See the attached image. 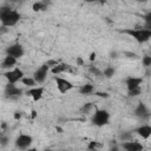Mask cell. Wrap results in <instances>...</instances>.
Segmentation results:
<instances>
[{
  "label": "cell",
  "mask_w": 151,
  "mask_h": 151,
  "mask_svg": "<svg viewBox=\"0 0 151 151\" xmlns=\"http://www.w3.org/2000/svg\"><path fill=\"white\" fill-rule=\"evenodd\" d=\"M125 55H127V58H133V59L138 58V55L136 53H131V52H125Z\"/></svg>",
  "instance_id": "29"
},
{
  "label": "cell",
  "mask_w": 151,
  "mask_h": 151,
  "mask_svg": "<svg viewBox=\"0 0 151 151\" xmlns=\"http://www.w3.org/2000/svg\"><path fill=\"white\" fill-rule=\"evenodd\" d=\"M20 118H21V112L15 111V112H14V119H15V120H19Z\"/></svg>",
  "instance_id": "30"
},
{
  "label": "cell",
  "mask_w": 151,
  "mask_h": 151,
  "mask_svg": "<svg viewBox=\"0 0 151 151\" xmlns=\"http://www.w3.org/2000/svg\"><path fill=\"white\" fill-rule=\"evenodd\" d=\"M122 149L124 151H143L144 146L142 143L137 140H127V142H122Z\"/></svg>",
  "instance_id": "10"
},
{
  "label": "cell",
  "mask_w": 151,
  "mask_h": 151,
  "mask_svg": "<svg viewBox=\"0 0 151 151\" xmlns=\"http://www.w3.org/2000/svg\"><path fill=\"white\" fill-rule=\"evenodd\" d=\"M120 140H122V142L132 140V133H131V132H123V133L120 134Z\"/></svg>",
  "instance_id": "23"
},
{
  "label": "cell",
  "mask_w": 151,
  "mask_h": 151,
  "mask_svg": "<svg viewBox=\"0 0 151 151\" xmlns=\"http://www.w3.org/2000/svg\"><path fill=\"white\" fill-rule=\"evenodd\" d=\"M142 63H143V65H144L145 67H149V66L151 65V57H150V55H144V57L142 58Z\"/></svg>",
  "instance_id": "25"
},
{
  "label": "cell",
  "mask_w": 151,
  "mask_h": 151,
  "mask_svg": "<svg viewBox=\"0 0 151 151\" xmlns=\"http://www.w3.org/2000/svg\"><path fill=\"white\" fill-rule=\"evenodd\" d=\"M110 151H120V149H119L117 145H114V146H112V147L110 149Z\"/></svg>",
  "instance_id": "34"
},
{
  "label": "cell",
  "mask_w": 151,
  "mask_h": 151,
  "mask_svg": "<svg viewBox=\"0 0 151 151\" xmlns=\"http://www.w3.org/2000/svg\"><path fill=\"white\" fill-rule=\"evenodd\" d=\"M129 96L130 97H138L139 94H142V88H136V90H131V91H127Z\"/></svg>",
  "instance_id": "26"
},
{
  "label": "cell",
  "mask_w": 151,
  "mask_h": 151,
  "mask_svg": "<svg viewBox=\"0 0 151 151\" xmlns=\"http://www.w3.org/2000/svg\"><path fill=\"white\" fill-rule=\"evenodd\" d=\"M54 80H55V84H57V88L60 93H66L68 91H71L74 85L66 78H63V77H59V76H55L54 77Z\"/></svg>",
  "instance_id": "7"
},
{
  "label": "cell",
  "mask_w": 151,
  "mask_h": 151,
  "mask_svg": "<svg viewBox=\"0 0 151 151\" xmlns=\"http://www.w3.org/2000/svg\"><path fill=\"white\" fill-rule=\"evenodd\" d=\"M8 142H9L8 137H7L5 133L0 132V145H1V146H6V145L8 144Z\"/></svg>",
  "instance_id": "24"
},
{
  "label": "cell",
  "mask_w": 151,
  "mask_h": 151,
  "mask_svg": "<svg viewBox=\"0 0 151 151\" xmlns=\"http://www.w3.org/2000/svg\"><path fill=\"white\" fill-rule=\"evenodd\" d=\"M94 96L100 97V98H109V97H110V94H109L107 92H101V91H97V92H94Z\"/></svg>",
  "instance_id": "27"
},
{
  "label": "cell",
  "mask_w": 151,
  "mask_h": 151,
  "mask_svg": "<svg viewBox=\"0 0 151 151\" xmlns=\"http://www.w3.org/2000/svg\"><path fill=\"white\" fill-rule=\"evenodd\" d=\"M21 15L18 11L11 8L7 5H4L0 7V22L2 24L4 27H13L15 26L19 20H20Z\"/></svg>",
  "instance_id": "1"
},
{
  "label": "cell",
  "mask_w": 151,
  "mask_h": 151,
  "mask_svg": "<svg viewBox=\"0 0 151 151\" xmlns=\"http://www.w3.org/2000/svg\"><path fill=\"white\" fill-rule=\"evenodd\" d=\"M100 146H101V144L98 143V142H90L88 145H87V149L90 151H97V149L100 147Z\"/></svg>",
  "instance_id": "22"
},
{
  "label": "cell",
  "mask_w": 151,
  "mask_h": 151,
  "mask_svg": "<svg viewBox=\"0 0 151 151\" xmlns=\"http://www.w3.org/2000/svg\"><path fill=\"white\" fill-rule=\"evenodd\" d=\"M17 59H14L13 57H9V55H6L4 59H2V61H1V68H4V70H7V71H9V70H12V68H14V66L17 65Z\"/></svg>",
  "instance_id": "15"
},
{
  "label": "cell",
  "mask_w": 151,
  "mask_h": 151,
  "mask_svg": "<svg viewBox=\"0 0 151 151\" xmlns=\"http://www.w3.org/2000/svg\"><path fill=\"white\" fill-rule=\"evenodd\" d=\"M96 55H97V53H96V52H92V53L90 54V60L93 61V60L96 59Z\"/></svg>",
  "instance_id": "32"
},
{
  "label": "cell",
  "mask_w": 151,
  "mask_h": 151,
  "mask_svg": "<svg viewBox=\"0 0 151 151\" xmlns=\"http://www.w3.org/2000/svg\"><path fill=\"white\" fill-rule=\"evenodd\" d=\"M32 8H33L34 12L45 11V9H47V2H46V1H37V2L33 4Z\"/></svg>",
  "instance_id": "18"
},
{
  "label": "cell",
  "mask_w": 151,
  "mask_h": 151,
  "mask_svg": "<svg viewBox=\"0 0 151 151\" xmlns=\"http://www.w3.org/2000/svg\"><path fill=\"white\" fill-rule=\"evenodd\" d=\"M4 77L6 78V80H7L8 84H17L25 76H24V72L19 67H14V68H12L9 71H6L4 73Z\"/></svg>",
  "instance_id": "4"
},
{
  "label": "cell",
  "mask_w": 151,
  "mask_h": 151,
  "mask_svg": "<svg viewBox=\"0 0 151 151\" xmlns=\"http://www.w3.org/2000/svg\"><path fill=\"white\" fill-rule=\"evenodd\" d=\"M90 71H91L93 74H96V76H100V74H101V72H100L97 67H94V66H91V67H90Z\"/></svg>",
  "instance_id": "28"
},
{
  "label": "cell",
  "mask_w": 151,
  "mask_h": 151,
  "mask_svg": "<svg viewBox=\"0 0 151 151\" xmlns=\"http://www.w3.org/2000/svg\"><path fill=\"white\" fill-rule=\"evenodd\" d=\"M24 151H39V150L35 149V147H28V149H26V150H24Z\"/></svg>",
  "instance_id": "35"
},
{
  "label": "cell",
  "mask_w": 151,
  "mask_h": 151,
  "mask_svg": "<svg viewBox=\"0 0 151 151\" xmlns=\"http://www.w3.org/2000/svg\"><path fill=\"white\" fill-rule=\"evenodd\" d=\"M125 84H126V87H127V91H131V90H136V88H139L140 85L143 84V78L140 77H127L126 80H125Z\"/></svg>",
  "instance_id": "13"
},
{
  "label": "cell",
  "mask_w": 151,
  "mask_h": 151,
  "mask_svg": "<svg viewBox=\"0 0 151 151\" xmlns=\"http://www.w3.org/2000/svg\"><path fill=\"white\" fill-rule=\"evenodd\" d=\"M35 117H37V111H35V110H32V112H31V118L34 119Z\"/></svg>",
  "instance_id": "33"
},
{
  "label": "cell",
  "mask_w": 151,
  "mask_h": 151,
  "mask_svg": "<svg viewBox=\"0 0 151 151\" xmlns=\"http://www.w3.org/2000/svg\"><path fill=\"white\" fill-rule=\"evenodd\" d=\"M48 72H50V67H48L46 64H44V65H41L40 67H38V68L34 71L32 78L34 79V81H35L37 84H42V83L46 80Z\"/></svg>",
  "instance_id": "9"
},
{
  "label": "cell",
  "mask_w": 151,
  "mask_h": 151,
  "mask_svg": "<svg viewBox=\"0 0 151 151\" xmlns=\"http://www.w3.org/2000/svg\"><path fill=\"white\" fill-rule=\"evenodd\" d=\"M44 151H54V150H51V149H47V150H44Z\"/></svg>",
  "instance_id": "37"
},
{
  "label": "cell",
  "mask_w": 151,
  "mask_h": 151,
  "mask_svg": "<svg viewBox=\"0 0 151 151\" xmlns=\"http://www.w3.org/2000/svg\"><path fill=\"white\" fill-rule=\"evenodd\" d=\"M134 116L140 118V119H149L150 118V111L144 103H138L137 107L134 109Z\"/></svg>",
  "instance_id": "12"
},
{
  "label": "cell",
  "mask_w": 151,
  "mask_h": 151,
  "mask_svg": "<svg viewBox=\"0 0 151 151\" xmlns=\"http://www.w3.org/2000/svg\"><path fill=\"white\" fill-rule=\"evenodd\" d=\"M122 32L132 37L139 44L146 42L151 38V29H147L145 27H143V28H126V29H123Z\"/></svg>",
  "instance_id": "2"
},
{
  "label": "cell",
  "mask_w": 151,
  "mask_h": 151,
  "mask_svg": "<svg viewBox=\"0 0 151 151\" xmlns=\"http://www.w3.org/2000/svg\"><path fill=\"white\" fill-rule=\"evenodd\" d=\"M79 92H80V94H85V96L91 94V93L94 92V86L92 84H90V83L85 84V85H81L80 88H79Z\"/></svg>",
  "instance_id": "17"
},
{
  "label": "cell",
  "mask_w": 151,
  "mask_h": 151,
  "mask_svg": "<svg viewBox=\"0 0 151 151\" xmlns=\"http://www.w3.org/2000/svg\"><path fill=\"white\" fill-rule=\"evenodd\" d=\"M136 132L138 133V136H140L143 139H149L151 136V126L149 124H143L139 127H137Z\"/></svg>",
  "instance_id": "16"
},
{
  "label": "cell",
  "mask_w": 151,
  "mask_h": 151,
  "mask_svg": "<svg viewBox=\"0 0 151 151\" xmlns=\"http://www.w3.org/2000/svg\"><path fill=\"white\" fill-rule=\"evenodd\" d=\"M91 122L93 125L100 127V126H104L106 124H109L110 122V113L109 111L104 110V109H97L91 118Z\"/></svg>",
  "instance_id": "3"
},
{
  "label": "cell",
  "mask_w": 151,
  "mask_h": 151,
  "mask_svg": "<svg viewBox=\"0 0 151 151\" xmlns=\"http://www.w3.org/2000/svg\"><path fill=\"white\" fill-rule=\"evenodd\" d=\"M20 81H21L25 86H27V87H34V86L37 85V83L34 81V79H33L32 77H24Z\"/></svg>",
  "instance_id": "19"
},
{
  "label": "cell",
  "mask_w": 151,
  "mask_h": 151,
  "mask_svg": "<svg viewBox=\"0 0 151 151\" xmlns=\"http://www.w3.org/2000/svg\"><path fill=\"white\" fill-rule=\"evenodd\" d=\"M114 73H116V70H114V67H112V66H107V67H105V70L103 71V76L105 77V78H112L113 76H114Z\"/></svg>",
  "instance_id": "20"
},
{
  "label": "cell",
  "mask_w": 151,
  "mask_h": 151,
  "mask_svg": "<svg viewBox=\"0 0 151 151\" xmlns=\"http://www.w3.org/2000/svg\"><path fill=\"white\" fill-rule=\"evenodd\" d=\"M51 72L53 73V74H60V73H65V72H68V73H74L76 71H74V68H73V66H71V65H68V64H64V63H59L57 66H54V67H52L51 68Z\"/></svg>",
  "instance_id": "11"
},
{
  "label": "cell",
  "mask_w": 151,
  "mask_h": 151,
  "mask_svg": "<svg viewBox=\"0 0 151 151\" xmlns=\"http://www.w3.org/2000/svg\"><path fill=\"white\" fill-rule=\"evenodd\" d=\"M22 88H19L18 86H15V84H6L5 86V97L7 99H18L21 94H22Z\"/></svg>",
  "instance_id": "8"
},
{
  "label": "cell",
  "mask_w": 151,
  "mask_h": 151,
  "mask_svg": "<svg viewBox=\"0 0 151 151\" xmlns=\"http://www.w3.org/2000/svg\"><path fill=\"white\" fill-rule=\"evenodd\" d=\"M7 127V125H6V123H1V125H0V129H2V130H5Z\"/></svg>",
  "instance_id": "36"
},
{
  "label": "cell",
  "mask_w": 151,
  "mask_h": 151,
  "mask_svg": "<svg viewBox=\"0 0 151 151\" xmlns=\"http://www.w3.org/2000/svg\"><path fill=\"white\" fill-rule=\"evenodd\" d=\"M27 94L31 96L34 101H39V100L42 98V96H44V87H41V86L31 87V88L27 91Z\"/></svg>",
  "instance_id": "14"
},
{
  "label": "cell",
  "mask_w": 151,
  "mask_h": 151,
  "mask_svg": "<svg viewBox=\"0 0 151 151\" xmlns=\"http://www.w3.org/2000/svg\"><path fill=\"white\" fill-rule=\"evenodd\" d=\"M92 110H93V104H92V103H86V104L81 107V113H83V114H90Z\"/></svg>",
  "instance_id": "21"
},
{
  "label": "cell",
  "mask_w": 151,
  "mask_h": 151,
  "mask_svg": "<svg viewBox=\"0 0 151 151\" xmlns=\"http://www.w3.org/2000/svg\"><path fill=\"white\" fill-rule=\"evenodd\" d=\"M32 143H33L32 136L26 134V133H20V134L15 138V142H14L17 149H19V150H21V151L28 149V147L32 145Z\"/></svg>",
  "instance_id": "5"
},
{
  "label": "cell",
  "mask_w": 151,
  "mask_h": 151,
  "mask_svg": "<svg viewBox=\"0 0 151 151\" xmlns=\"http://www.w3.org/2000/svg\"><path fill=\"white\" fill-rule=\"evenodd\" d=\"M76 61H77V64L79 65V66H81V65H84V60L80 58V57H78L77 59H76Z\"/></svg>",
  "instance_id": "31"
},
{
  "label": "cell",
  "mask_w": 151,
  "mask_h": 151,
  "mask_svg": "<svg viewBox=\"0 0 151 151\" xmlns=\"http://www.w3.org/2000/svg\"><path fill=\"white\" fill-rule=\"evenodd\" d=\"M24 54H25V50H24V47H22L19 42L12 44V45H9V46L6 48V55L13 57V58L17 59V60L20 59V58H22Z\"/></svg>",
  "instance_id": "6"
}]
</instances>
